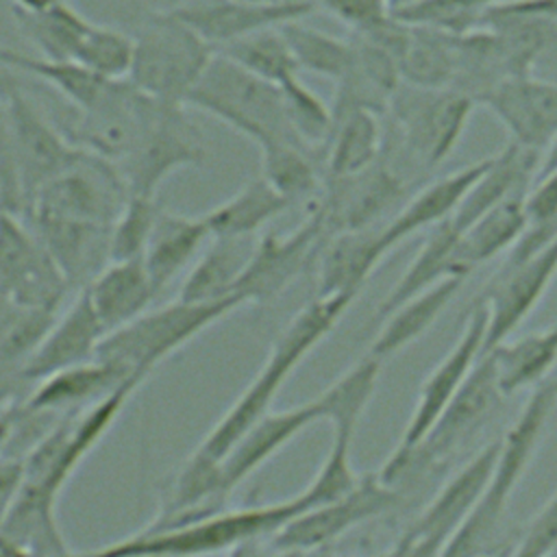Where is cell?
Segmentation results:
<instances>
[{
	"instance_id": "obj_1",
	"label": "cell",
	"mask_w": 557,
	"mask_h": 557,
	"mask_svg": "<svg viewBox=\"0 0 557 557\" xmlns=\"http://www.w3.org/2000/svg\"><path fill=\"white\" fill-rule=\"evenodd\" d=\"M352 300L355 296L337 294L315 296L311 302H307L285 324L252 381L209 429L196 450L207 457L222 459L244 431H248L259 418L272 411L270 407L283 383L294 374L300 361L335 329Z\"/></svg>"
},
{
	"instance_id": "obj_2",
	"label": "cell",
	"mask_w": 557,
	"mask_h": 557,
	"mask_svg": "<svg viewBox=\"0 0 557 557\" xmlns=\"http://www.w3.org/2000/svg\"><path fill=\"white\" fill-rule=\"evenodd\" d=\"M557 405V381L546 379L531 389L518 418L500 437L492 476L479 503L448 540L440 557H481L503 548L498 544L509 500L531 466Z\"/></svg>"
},
{
	"instance_id": "obj_3",
	"label": "cell",
	"mask_w": 557,
	"mask_h": 557,
	"mask_svg": "<svg viewBox=\"0 0 557 557\" xmlns=\"http://www.w3.org/2000/svg\"><path fill=\"white\" fill-rule=\"evenodd\" d=\"M302 511L296 494L278 503L224 507L185 524L157 531L139 529L117 542L81 553V557H211L250 540L272 537Z\"/></svg>"
},
{
	"instance_id": "obj_4",
	"label": "cell",
	"mask_w": 557,
	"mask_h": 557,
	"mask_svg": "<svg viewBox=\"0 0 557 557\" xmlns=\"http://www.w3.org/2000/svg\"><path fill=\"white\" fill-rule=\"evenodd\" d=\"M0 98L7 120V157L0 165V205L24 215L35 194L78 152L57 122L0 67Z\"/></svg>"
},
{
	"instance_id": "obj_5",
	"label": "cell",
	"mask_w": 557,
	"mask_h": 557,
	"mask_svg": "<svg viewBox=\"0 0 557 557\" xmlns=\"http://www.w3.org/2000/svg\"><path fill=\"white\" fill-rule=\"evenodd\" d=\"M185 107L220 120L259 148L274 141L302 144L289 124L281 89L218 52L187 96Z\"/></svg>"
},
{
	"instance_id": "obj_6",
	"label": "cell",
	"mask_w": 557,
	"mask_h": 557,
	"mask_svg": "<svg viewBox=\"0 0 557 557\" xmlns=\"http://www.w3.org/2000/svg\"><path fill=\"white\" fill-rule=\"evenodd\" d=\"M131 37L133 59L126 78L154 100L185 107L215 48L172 9L148 11Z\"/></svg>"
},
{
	"instance_id": "obj_7",
	"label": "cell",
	"mask_w": 557,
	"mask_h": 557,
	"mask_svg": "<svg viewBox=\"0 0 557 557\" xmlns=\"http://www.w3.org/2000/svg\"><path fill=\"white\" fill-rule=\"evenodd\" d=\"M239 307H244L239 298L215 302H189L176 298L159 309H148L122 329L107 333L96 359L120 368L131 379L144 381L161 361Z\"/></svg>"
},
{
	"instance_id": "obj_8",
	"label": "cell",
	"mask_w": 557,
	"mask_h": 557,
	"mask_svg": "<svg viewBox=\"0 0 557 557\" xmlns=\"http://www.w3.org/2000/svg\"><path fill=\"white\" fill-rule=\"evenodd\" d=\"M141 381H128L107 398L63 413L24 455V487L59 498L65 483L113 426Z\"/></svg>"
},
{
	"instance_id": "obj_9",
	"label": "cell",
	"mask_w": 557,
	"mask_h": 557,
	"mask_svg": "<svg viewBox=\"0 0 557 557\" xmlns=\"http://www.w3.org/2000/svg\"><path fill=\"white\" fill-rule=\"evenodd\" d=\"M474 100L446 87L400 83L387 111L403 154L420 170L437 168L459 144Z\"/></svg>"
},
{
	"instance_id": "obj_10",
	"label": "cell",
	"mask_w": 557,
	"mask_h": 557,
	"mask_svg": "<svg viewBox=\"0 0 557 557\" xmlns=\"http://www.w3.org/2000/svg\"><path fill=\"white\" fill-rule=\"evenodd\" d=\"M154 107V98L122 78L111 81L91 107H70L72 113L57 126L74 148L120 165L139 144Z\"/></svg>"
},
{
	"instance_id": "obj_11",
	"label": "cell",
	"mask_w": 557,
	"mask_h": 557,
	"mask_svg": "<svg viewBox=\"0 0 557 557\" xmlns=\"http://www.w3.org/2000/svg\"><path fill=\"white\" fill-rule=\"evenodd\" d=\"M202 131L187 117L183 104L161 102L135 150L115 165L131 194L157 198V189L174 172L205 163Z\"/></svg>"
},
{
	"instance_id": "obj_12",
	"label": "cell",
	"mask_w": 557,
	"mask_h": 557,
	"mask_svg": "<svg viewBox=\"0 0 557 557\" xmlns=\"http://www.w3.org/2000/svg\"><path fill=\"white\" fill-rule=\"evenodd\" d=\"M67 292L72 287L37 233L0 205V300L57 313Z\"/></svg>"
},
{
	"instance_id": "obj_13",
	"label": "cell",
	"mask_w": 557,
	"mask_h": 557,
	"mask_svg": "<svg viewBox=\"0 0 557 557\" xmlns=\"http://www.w3.org/2000/svg\"><path fill=\"white\" fill-rule=\"evenodd\" d=\"M128 194L113 163L78 150L72 161L35 194L22 218L50 213L113 226Z\"/></svg>"
},
{
	"instance_id": "obj_14",
	"label": "cell",
	"mask_w": 557,
	"mask_h": 557,
	"mask_svg": "<svg viewBox=\"0 0 557 557\" xmlns=\"http://www.w3.org/2000/svg\"><path fill=\"white\" fill-rule=\"evenodd\" d=\"M322 215L315 207L287 235L263 233L235 285L244 305H268L287 292L313 261L326 242Z\"/></svg>"
},
{
	"instance_id": "obj_15",
	"label": "cell",
	"mask_w": 557,
	"mask_h": 557,
	"mask_svg": "<svg viewBox=\"0 0 557 557\" xmlns=\"http://www.w3.org/2000/svg\"><path fill=\"white\" fill-rule=\"evenodd\" d=\"M400 498L403 494L383 483L376 470H372L361 474L359 483L348 494L298 513L268 540L278 550L307 555L339 540L355 527L387 513Z\"/></svg>"
},
{
	"instance_id": "obj_16",
	"label": "cell",
	"mask_w": 557,
	"mask_h": 557,
	"mask_svg": "<svg viewBox=\"0 0 557 557\" xmlns=\"http://www.w3.org/2000/svg\"><path fill=\"white\" fill-rule=\"evenodd\" d=\"M485 329L487 311L485 305L479 300L466 318L457 342L422 381L407 426L403 429L398 444L392 453H409L424 442V437L431 433L444 409L457 396L472 368L481 359L485 346Z\"/></svg>"
},
{
	"instance_id": "obj_17",
	"label": "cell",
	"mask_w": 557,
	"mask_h": 557,
	"mask_svg": "<svg viewBox=\"0 0 557 557\" xmlns=\"http://www.w3.org/2000/svg\"><path fill=\"white\" fill-rule=\"evenodd\" d=\"M405 174L381 157L359 174L324 178L322 194L311 207L320 211L326 237H331L344 231L374 226V222L405 196Z\"/></svg>"
},
{
	"instance_id": "obj_18",
	"label": "cell",
	"mask_w": 557,
	"mask_h": 557,
	"mask_svg": "<svg viewBox=\"0 0 557 557\" xmlns=\"http://www.w3.org/2000/svg\"><path fill=\"white\" fill-rule=\"evenodd\" d=\"M555 276L557 235L546 246L520 259L518 263H503L500 272L492 278L487 294L481 300L487 311L483 355L503 339L511 337V333L544 298Z\"/></svg>"
},
{
	"instance_id": "obj_19",
	"label": "cell",
	"mask_w": 557,
	"mask_h": 557,
	"mask_svg": "<svg viewBox=\"0 0 557 557\" xmlns=\"http://www.w3.org/2000/svg\"><path fill=\"white\" fill-rule=\"evenodd\" d=\"M479 104L487 107L511 135V144L544 154L557 137V83L518 74L496 83Z\"/></svg>"
},
{
	"instance_id": "obj_20",
	"label": "cell",
	"mask_w": 557,
	"mask_h": 557,
	"mask_svg": "<svg viewBox=\"0 0 557 557\" xmlns=\"http://www.w3.org/2000/svg\"><path fill=\"white\" fill-rule=\"evenodd\" d=\"M215 50L242 37L281 28L315 11L313 0L248 2V0H176L170 7Z\"/></svg>"
},
{
	"instance_id": "obj_21",
	"label": "cell",
	"mask_w": 557,
	"mask_h": 557,
	"mask_svg": "<svg viewBox=\"0 0 557 557\" xmlns=\"http://www.w3.org/2000/svg\"><path fill=\"white\" fill-rule=\"evenodd\" d=\"M498 446L500 440H494L483 446L468 463H463L437 490L431 503L420 511V516L403 535L442 553L485 492V485L494 470Z\"/></svg>"
},
{
	"instance_id": "obj_22",
	"label": "cell",
	"mask_w": 557,
	"mask_h": 557,
	"mask_svg": "<svg viewBox=\"0 0 557 557\" xmlns=\"http://www.w3.org/2000/svg\"><path fill=\"white\" fill-rule=\"evenodd\" d=\"M107 335L89 296L81 289L70 307L54 318L50 331L22 370V383H37L54 372L94 361Z\"/></svg>"
},
{
	"instance_id": "obj_23",
	"label": "cell",
	"mask_w": 557,
	"mask_h": 557,
	"mask_svg": "<svg viewBox=\"0 0 557 557\" xmlns=\"http://www.w3.org/2000/svg\"><path fill=\"white\" fill-rule=\"evenodd\" d=\"M37 233L72 289H83L109 263L111 226L61 218L50 213H33L24 218Z\"/></svg>"
},
{
	"instance_id": "obj_24",
	"label": "cell",
	"mask_w": 557,
	"mask_h": 557,
	"mask_svg": "<svg viewBox=\"0 0 557 557\" xmlns=\"http://www.w3.org/2000/svg\"><path fill=\"white\" fill-rule=\"evenodd\" d=\"M315 422H320V411L313 398L292 409L268 411L263 418H259L220 459V472L226 492L231 494L257 468H261L294 437H298V433Z\"/></svg>"
},
{
	"instance_id": "obj_25",
	"label": "cell",
	"mask_w": 557,
	"mask_h": 557,
	"mask_svg": "<svg viewBox=\"0 0 557 557\" xmlns=\"http://www.w3.org/2000/svg\"><path fill=\"white\" fill-rule=\"evenodd\" d=\"M128 381H139V379H131L120 368L107 361L94 359L37 381L33 389L22 398L20 409L24 413H37V416H54V413L63 416V413L81 411L107 398Z\"/></svg>"
},
{
	"instance_id": "obj_26",
	"label": "cell",
	"mask_w": 557,
	"mask_h": 557,
	"mask_svg": "<svg viewBox=\"0 0 557 557\" xmlns=\"http://www.w3.org/2000/svg\"><path fill=\"white\" fill-rule=\"evenodd\" d=\"M490 157H483L461 170H455L446 176H440L424 185L420 191H416L400 209L398 213L381 226V239L385 250L389 252L396 248L403 239L409 235L422 231V228H433L455 215L459 205L463 202L466 194L474 185V181L481 176L485 170Z\"/></svg>"
},
{
	"instance_id": "obj_27",
	"label": "cell",
	"mask_w": 557,
	"mask_h": 557,
	"mask_svg": "<svg viewBox=\"0 0 557 557\" xmlns=\"http://www.w3.org/2000/svg\"><path fill=\"white\" fill-rule=\"evenodd\" d=\"M385 255L381 228L370 226L331 235L318 255L315 296L348 294L357 298Z\"/></svg>"
},
{
	"instance_id": "obj_28",
	"label": "cell",
	"mask_w": 557,
	"mask_h": 557,
	"mask_svg": "<svg viewBox=\"0 0 557 557\" xmlns=\"http://www.w3.org/2000/svg\"><path fill=\"white\" fill-rule=\"evenodd\" d=\"M333 122L322 148L324 178L359 174L383 157L385 135L376 111L366 107H331Z\"/></svg>"
},
{
	"instance_id": "obj_29",
	"label": "cell",
	"mask_w": 557,
	"mask_h": 557,
	"mask_svg": "<svg viewBox=\"0 0 557 557\" xmlns=\"http://www.w3.org/2000/svg\"><path fill=\"white\" fill-rule=\"evenodd\" d=\"M542 154L524 150L516 144H507L500 152L490 154L485 170L474 181L463 202L450 218L457 231L468 228L490 209L498 207L516 194H524L537 176Z\"/></svg>"
},
{
	"instance_id": "obj_30",
	"label": "cell",
	"mask_w": 557,
	"mask_h": 557,
	"mask_svg": "<svg viewBox=\"0 0 557 557\" xmlns=\"http://www.w3.org/2000/svg\"><path fill=\"white\" fill-rule=\"evenodd\" d=\"M83 289L107 333L117 331L146 313L157 298V289L141 259L109 261Z\"/></svg>"
},
{
	"instance_id": "obj_31",
	"label": "cell",
	"mask_w": 557,
	"mask_h": 557,
	"mask_svg": "<svg viewBox=\"0 0 557 557\" xmlns=\"http://www.w3.org/2000/svg\"><path fill=\"white\" fill-rule=\"evenodd\" d=\"M211 239L202 218H189L161 209L144 250L146 272L157 289H165Z\"/></svg>"
},
{
	"instance_id": "obj_32",
	"label": "cell",
	"mask_w": 557,
	"mask_h": 557,
	"mask_svg": "<svg viewBox=\"0 0 557 557\" xmlns=\"http://www.w3.org/2000/svg\"><path fill=\"white\" fill-rule=\"evenodd\" d=\"M503 396L544 383L557 363V324L520 337H507L485 352Z\"/></svg>"
},
{
	"instance_id": "obj_33",
	"label": "cell",
	"mask_w": 557,
	"mask_h": 557,
	"mask_svg": "<svg viewBox=\"0 0 557 557\" xmlns=\"http://www.w3.org/2000/svg\"><path fill=\"white\" fill-rule=\"evenodd\" d=\"M466 278L448 276L426 292L405 300L381 320V329L372 339L368 355L385 361L420 339L442 315V311L457 296Z\"/></svg>"
},
{
	"instance_id": "obj_34",
	"label": "cell",
	"mask_w": 557,
	"mask_h": 557,
	"mask_svg": "<svg viewBox=\"0 0 557 557\" xmlns=\"http://www.w3.org/2000/svg\"><path fill=\"white\" fill-rule=\"evenodd\" d=\"M524 194L507 198L474 220L468 228L459 231L455 265L461 276H468L476 265L498 257L505 250H511L520 242V237L527 233Z\"/></svg>"
},
{
	"instance_id": "obj_35",
	"label": "cell",
	"mask_w": 557,
	"mask_h": 557,
	"mask_svg": "<svg viewBox=\"0 0 557 557\" xmlns=\"http://www.w3.org/2000/svg\"><path fill=\"white\" fill-rule=\"evenodd\" d=\"M252 237H211L187 278L181 285V300L215 302L235 296V285L252 255Z\"/></svg>"
},
{
	"instance_id": "obj_36",
	"label": "cell",
	"mask_w": 557,
	"mask_h": 557,
	"mask_svg": "<svg viewBox=\"0 0 557 557\" xmlns=\"http://www.w3.org/2000/svg\"><path fill=\"white\" fill-rule=\"evenodd\" d=\"M459 231L453 226L450 220L431 228L429 237L424 239L422 248L409 261L400 278L394 287L385 294V298L376 307V320L381 322L389 311H394L405 300L426 292L429 287L437 285L448 276H461L455 265V248H457ZM466 278V276H461Z\"/></svg>"
},
{
	"instance_id": "obj_37",
	"label": "cell",
	"mask_w": 557,
	"mask_h": 557,
	"mask_svg": "<svg viewBox=\"0 0 557 557\" xmlns=\"http://www.w3.org/2000/svg\"><path fill=\"white\" fill-rule=\"evenodd\" d=\"M287 209V200L259 174L248 178L231 198L211 207L202 220L211 237H252Z\"/></svg>"
},
{
	"instance_id": "obj_38",
	"label": "cell",
	"mask_w": 557,
	"mask_h": 557,
	"mask_svg": "<svg viewBox=\"0 0 557 557\" xmlns=\"http://www.w3.org/2000/svg\"><path fill=\"white\" fill-rule=\"evenodd\" d=\"M381 368L383 361L366 352L313 398L320 420L329 422L333 433L355 437L357 426L376 392Z\"/></svg>"
},
{
	"instance_id": "obj_39",
	"label": "cell",
	"mask_w": 557,
	"mask_h": 557,
	"mask_svg": "<svg viewBox=\"0 0 557 557\" xmlns=\"http://www.w3.org/2000/svg\"><path fill=\"white\" fill-rule=\"evenodd\" d=\"M0 67L28 74L35 81L48 85L72 109L91 107L111 83L109 78L94 74L91 70L83 67L81 63L33 57V54L11 50L4 46H0Z\"/></svg>"
},
{
	"instance_id": "obj_40",
	"label": "cell",
	"mask_w": 557,
	"mask_h": 557,
	"mask_svg": "<svg viewBox=\"0 0 557 557\" xmlns=\"http://www.w3.org/2000/svg\"><path fill=\"white\" fill-rule=\"evenodd\" d=\"M261 150V176L287 200V205L320 198L324 185L322 154L294 141H274Z\"/></svg>"
},
{
	"instance_id": "obj_41",
	"label": "cell",
	"mask_w": 557,
	"mask_h": 557,
	"mask_svg": "<svg viewBox=\"0 0 557 557\" xmlns=\"http://www.w3.org/2000/svg\"><path fill=\"white\" fill-rule=\"evenodd\" d=\"M11 11L24 37L41 52L39 57L57 61L76 63L78 52L96 24L87 20L78 9H74L70 0H59L37 13L20 9Z\"/></svg>"
},
{
	"instance_id": "obj_42",
	"label": "cell",
	"mask_w": 557,
	"mask_h": 557,
	"mask_svg": "<svg viewBox=\"0 0 557 557\" xmlns=\"http://www.w3.org/2000/svg\"><path fill=\"white\" fill-rule=\"evenodd\" d=\"M57 315L0 300V396L13 398L11 387L22 383V370Z\"/></svg>"
},
{
	"instance_id": "obj_43",
	"label": "cell",
	"mask_w": 557,
	"mask_h": 557,
	"mask_svg": "<svg viewBox=\"0 0 557 557\" xmlns=\"http://www.w3.org/2000/svg\"><path fill=\"white\" fill-rule=\"evenodd\" d=\"M281 33L300 70L333 78L335 83H339L350 72L355 61L352 39H337L329 33L302 24V20L281 26Z\"/></svg>"
},
{
	"instance_id": "obj_44",
	"label": "cell",
	"mask_w": 557,
	"mask_h": 557,
	"mask_svg": "<svg viewBox=\"0 0 557 557\" xmlns=\"http://www.w3.org/2000/svg\"><path fill=\"white\" fill-rule=\"evenodd\" d=\"M231 59L250 74L281 87L294 76H300V67L281 33V28H268L237 41H231L215 50Z\"/></svg>"
},
{
	"instance_id": "obj_45",
	"label": "cell",
	"mask_w": 557,
	"mask_h": 557,
	"mask_svg": "<svg viewBox=\"0 0 557 557\" xmlns=\"http://www.w3.org/2000/svg\"><path fill=\"white\" fill-rule=\"evenodd\" d=\"M352 442H355L352 435L333 433L331 446H329L320 468L315 470L313 479L296 494V498L300 500L305 511L311 507L342 498L359 483L361 474L355 472L352 459H350Z\"/></svg>"
},
{
	"instance_id": "obj_46",
	"label": "cell",
	"mask_w": 557,
	"mask_h": 557,
	"mask_svg": "<svg viewBox=\"0 0 557 557\" xmlns=\"http://www.w3.org/2000/svg\"><path fill=\"white\" fill-rule=\"evenodd\" d=\"M159 211L157 198L128 194V200L111 226L109 261L141 259Z\"/></svg>"
},
{
	"instance_id": "obj_47",
	"label": "cell",
	"mask_w": 557,
	"mask_h": 557,
	"mask_svg": "<svg viewBox=\"0 0 557 557\" xmlns=\"http://www.w3.org/2000/svg\"><path fill=\"white\" fill-rule=\"evenodd\" d=\"M285 111L289 117V124L294 133L300 137L302 144L318 150L322 154V148L331 133L333 113L331 107H326L302 81L300 76L289 78L281 87Z\"/></svg>"
},
{
	"instance_id": "obj_48",
	"label": "cell",
	"mask_w": 557,
	"mask_h": 557,
	"mask_svg": "<svg viewBox=\"0 0 557 557\" xmlns=\"http://www.w3.org/2000/svg\"><path fill=\"white\" fill-rule=\"evenodd\" d=\"M133 59V37L102 24H94L91 33L87 35L76 63L91 70L94 74L122 81L128 76Z\"/></svg>"
},
{
	"instance_id": "obj_49",
	"label": "cell",
	"mask_w": 557,
	"mask_h": 557,
	"mask_svg": "<svg viewBox=\"0 0 557 557\" xmlns=\"http://www.w3.org/2000/svg\"><path fill=\"white\" fill-rule=\"evenodd\" d=\"M557 548V490L535 511L520 537L511 544L509 557H548Z\"/></svg>"
},
{
	"instance_id": "obj_50",
	"label": "cell",
	"mask_w": 557,
	"mask_h": 557,
	"mask_svg": "<svg viewBox=\"0 0 557 557\" xmlns=\"http://www.w3.org/2000/svg\"><path fill=\"white\" fill-rule=\"evenodd\" d=\"M315 7H322L346 24L352 35H366L383 26L392 17L387 0H313Z\"/></svg>"
},
{
	"instance_id": "obj_51",
	"label": "cell",
	"mask_w": 557,
	"mask_h": 557,
	"mask_svg": "<svg viewBox=\"0 0 557 557\" xmlns=\"http://www.w3.org/2000/svg\"><path fill=\"white\" fill-rule=\"evenodd\" d=\"M24 483V457H0V524Z\"/></svg>"
},
{
	"instance_id": "obj_52",
	"label": "cell",
	"mask_w": 557,
	"mask_h": 557,
	"mask_svg": "<svg viewBox=\"0 0 557 557\" xmlns=\"http://www.w3.org/2000/svg\"><path fill=\"white\" fill-rule=\"evenodd\" d=\"M226 557H305V553H294V550H278L270 544L268 537L261 540H250L233 550L226 553Z\"/></svg>"
},
{
	"instance_id": "obj_53",
	"label": "cell",
	"mask_w": 557,
	"mask_h": 557,
	"mask_svg": "<svg viewBox=\"0 0 557 557\" xmlns=\"http://www.w3.org/2000/svg\"><path fill=\"white\" fill-rule=\"evenodd\" d=\"M531 74L542 76V78H546V81H550V83H557V54H550V57L540 59V61L533 65Z\"/></svg>"
},
{
	"instance_id": "obj_54",
	"label": "cell",
	"mask_w": 557,
	"mask_h": 557,
	"mask_svg": "<svg viewBox=\"0 0 557 557\" xmlns=\"http://www.w3.org/2000/svg\"><path fill=\"white\" fill-rule=\"evenodd\" d=\"M59 0H11V9H20V11H28V13H37L48 9L50 4H54Z\"/></svg>"
},
{
	"instance_id": "obj_55",
	"label": "cell",
	"mask_w": 557,
	"mask_h": 557,
	"mask_svg": "<svg viewBox=\"0 0 557 557\" xmlns=\"http://www.w3.org/2000/svg\"><path fill=\"white\" fill-rule=\"evenodd\" d=\"M557 168V137H555V141L548 146V150L542 154V161H540V170H537V174H542V172H550V170H555Z\"/></svg>"
},
{
	"instance_id": "obj_56",
	"label": "cell",
	"mask_w": 557,
	"mask_h": 557,
	"mask_svg": "<svg viewBox=\"0 0 557 557\" xmlns=\"http://www.w3.org/2000/svg\"><path fill=\"white\" fill-rule=\"evenodd\" d=\"M7 157V120H4V107L0 98V165L4 163Z\"/></svg>"
},
{
	"instance_id": "obj_57",
	"label": "cell",
	"mask_w": 557,
	"mask_h": 557,
	"mask_svg": "<svg viewBox=\"0 0 557 557\" xmlns=\"http://www.w3.org/2000/svg\"><path fill=\"white\" fill-rule=\"evenodd\" d=\"M418 2H424V0H387L392 13L403 11V9H407V7H411V4H418Z\"/></svg>"
},
{
	"instance_id": "obj_58",
	"label": "cell",
	"mask_w": 557,
	"mask_h": 557,
	"mask_svg": "<svg viewBox=\"0 0 557 557\" xmlns=\"http://www.w3.org/2000/svg\"><path fill=\"white\" fill-rule=\"evenodd\" d=\"M509 550H511V546H503V548H498L494 553H487V555H481V557H509Z\"/></svg>"
},
{
	"instance_id": "obj_59",
	"label": "cell",
	"mask_w": 557,
	"mask_h": 557,
	"mask_svg": "<svg viewBox=\"0 0 557 557\" xmlns=\"http://www.w3.org/2000/svg\"><path fill=\"white\" fill-rule=\"evenodd\" d=\"M248 2H283V0H248Z\"/></svg>"
},
{
	"instance_id": "obj_60",
	"label": "cell",
	"mask_w": 557,
	"mask_h": 557,
	"mask_svg": "<svg viewBox=\"0 0 557 557\" xmlns=\"http://www.w3.org/2000/svg\"><path fill=\"white\" fill-rule=\"evenodd\" d=\"M370 557H389V553L385 550V553H379V555H370Z\"/></svg>"
},
{
	"instance_id": "obj_61",
	"label": "cell",
	"mask_w": 557,
	"mask_h": 557,
	"mask_svg": "<svg viewBox=\"0 0 557 557\" xmlns=\"http://www.w3.org/2000/svg\"><path fill=\"white\" fill-rule=\"evenodd\" d=\"M548 557H557V548H555V550H553Z\"/></svg>"
}]
</instances>
